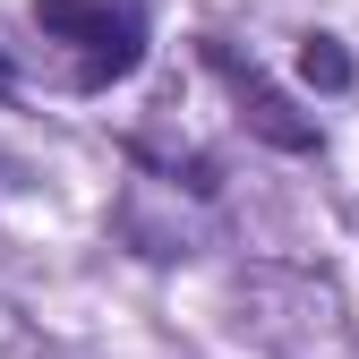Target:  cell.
<instances>
[{"instance_id":"6da1fadb","label":"cell","mask_w":359,"mask_h":359,"mask_svg":"<svg viewBox=\"0 0 359 359\" xmlns=\"http://www.w3.org/2000/svg\"><path fill=\"white\" fill-rule=\"evenodd\" d=\"M34 18H43V34H60V43L86 52V86L128 77L137 52H146V43H137V18L111 9V0H34Z\"/></svg>"},{"instance_id":"7a4b0ae2","label":"cell","mask_w":359,"mask_h":359,"mask_svg":"<svg viewBox=\"0 0 359 359\" xmlns=\"http://www.w3.org/2000/svg\"><path fill=\"white\" fill-rule=\"evenodd\" d=\"M205 60H214V77H222V86L240 95V111H248V128H257V137H274L283 154H308V146H317V128H308V120H299V111H291V103L274 95V86H265V77H257V69L240 60V52H222V43H214Z\"/></svg>"},{"instance_id":"3957f363","label":"cell","mask_w":359,"mask_h":359,"mask_svg":"<svg viewBox=\"0 0 359 359\" xmlns=\"http://www.w3.org/2000/svg\"><path fill=\"white\" fill-rule=\"evenodd\" d=\"M299 77L325 86V95H342V86H351V52H342L334 34H308V43H299Z\"/></svg>"},{"instance_id":"277c9868","label":"cell","mask_w":359,"mask_h":359,"mask_svg":"<svg viewBox=\"0 0 359 359\" xmlns=\"http://www.w3.org/2000/svg\"><path fill=\"white\" fill-rule=\"evenodd\" d=\"M0 95H9V60H0Z\"/></svg>"}]
</instances>
